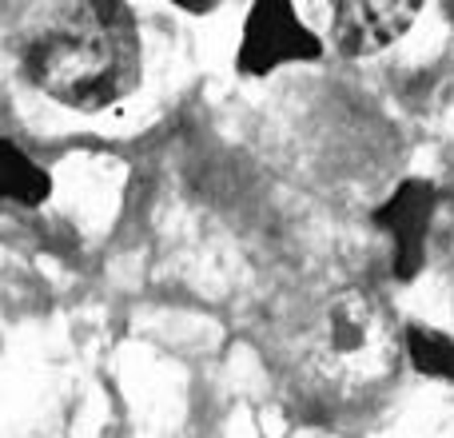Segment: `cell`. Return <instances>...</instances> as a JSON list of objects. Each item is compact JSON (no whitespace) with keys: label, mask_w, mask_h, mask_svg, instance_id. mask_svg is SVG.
Returning <instances> with one entry per match:
<instances>
[{"label":"cell","mask_w":454,"mask_h":438,"mask_svg":"<svg viewBox=\"0 0 454 438\" xmlns=\"http://www.w3.org/2000/svg\"><path fill=\"white\" fill-rule=\"evenodd\" d=\"M434 188L427 180H403L395 196L375 212L379 231L391 239L399 279H415L427 259V235L434 223Z\"/></svg>","instance_id":"3957f363"},{"label":"cell","mask_w":454,"mask_h":438,"mask_svg":"<svg viewBox=\"0 0 454 438\" xmlns=\"http://www.w3.org/2000/svg\"><path fill=\"white\" fill-rule=\"evenodd\" d=\"M32 84L56 104L100 112L140 80V44L116 4H76L24 48Z\"/></svg>","instance_id":"6da1fadb"},{"label":"cell","mask_w":454,"mask_h":438,"mask_svg":"<svg viewBox=\"0 0 454 438\" xmlns=\"http://www.w3.org/2000/svg\"><path fill=\"white\" fill-rule=\"evenodd\" d=\"M52 196V180L40 164H32L12 140H0V199L24 207H40Z\"/></svg>","instance_id":"5b68a950"},{"label":"cell","mask_w":454,"mask_h":438,"mask_svg":"<svg viewBox=\"0 0 454 438\" xmlns=\"http://www.w3.org/2000/svg\"><path fill=\"white\" fill-rule=\"evenodd\" d=\"M447 259H450V267H454V227H450V235H447Z\"/></svg>","instance_id":"52a82bcc"},{"label":"cell","mask_w":454,"mask_h":438,"mask_svg":"<svg viewBox=\"0 0 454 438\" xmlns=\"http://www.w3.org/2000/svg\"><path fill=\"white\" fill-rule=\"evenodd\" d=\"M319 56V40L295 16V8L283 0H263L251 8L247 24H243L239 40V72L243 76H267L279 64L291 60H315Z\"/></svg>","instance_id":"7a4b0ae2"},{"label":"cell","mask_w":454,"mask_h":438,"mask_svg":"<svg viewBox=\"0 0 454 438\" xmlns=\"http://www.w3.org/2000/svg\"><path fill=\"white\" fill-rule=\"evenodd\" d=\"M407 355L423 375L454 383V343L434 327H407Z\"/></svg>","instance_id":"8992f818"},{"label":"cell","mask_w":454,"mask_h":438,"mask_svg":"<svg viewBox=\"0 0 454 438\" xmlns=\"http://www.w3.org/2000/svg\"><path fill=\"white\" fill-rule=\"evenodd\" d=\"M415 0H347V4H331L327 28L335 48H343L347 56H367L395 44L415 24Z\"/></svg>","instance_id":"277c9868"}]
</instances>
